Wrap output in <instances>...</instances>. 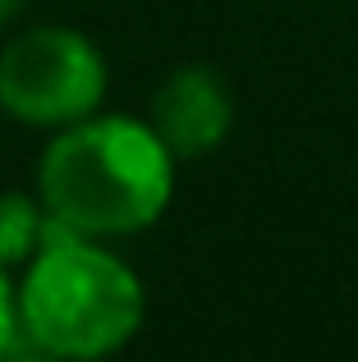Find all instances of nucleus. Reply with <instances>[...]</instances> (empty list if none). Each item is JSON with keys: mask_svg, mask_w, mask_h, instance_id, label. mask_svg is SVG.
Returning a JSON list of instances; mask_svg holds the SVG:
<instances>
[{"mask_svg": "<svg viewBox=\"0 0 358 362\" xmlns=\"http://www.w3.org/2000/svg\"><path fill=\"white\" fill-rule=\"evenodd\" d=\"M234 92L212 64H179L152 97V129L179 160H197L230 138Z\"/></svg>", "mask_w": 358, "mask_h": 362, "instance_id": "obj_4", "label": "nucleus"}, {"mask_svg": "<svg viewBox=\"0 0 358 362\" xmlns=\"http://www.w3.org/2000/svg\"><path fill=\"white\" fill-rule=\"evenodd\" d=\"M0 362H60V358H51V354H42V349H33V344H18L14 349V354H5V358H0Z\"/></svg>", "mask_w": 358, "mask_h": 362, "instance_id": "obj_7", "label": "nucleus"}, {"mask_svg": "<svg viewBox=\"0 0 358 362\" xmlns=\"http://www.w3.org/2000/svg\"><path fill=\"white\" fill-rule=\"evenodd\" d=\"M23 344V321H18V284L0 266V358Z\"/></svg>", "mask_w": 358, "mask_h": 362, "instance_id": "obj_6", "label": "nucleus"}, {"mask_svg": "<svg viewBox=\"0 0 358 362\" xmlns=\"http://www.w3.org/2000/svg\"><path fill=\"white\" fill-rule=\"evenodd\" d=\"M179 156L138 115H88L55 129L37 160V197L51 225L83 239L152 230L175 197Z\"/></svg>", "mask_w": 358, "mask_h": 362, "instance_id": "obj_1", "label": "nucleus"}, {"mask_svg": "<svg viewBox=\"0 0 358 362\" xmlns=\"http://www.w3.org/2000/svg\"><path fill=\"white\" fill-rule=\"evenodd\" d=\"M147 289L138 271L101 239L55 225L18 280L23 344L60 362H101L143 330Z\"/></svg>", "mask_w": 358, "mask_h": 362, "instance_id": "obj_2", "label": "nucleus"}, {"mask_svg": "<svg viewBox=\"0 0 358 362\" xmlns=\"http://www.w3.org/2000/svg\"><path fill=\"white\" fill-rule=\"evenodd\" d=\"M110 64L88 33L37 23L0 46V110L28 129H64L97 115Z\"/></svg>", "mask_w": 358, "mask_h": 362, "instance_id": "obj_3", "label": "nucleus"}, {"mask_svg": "<svg viewBox=\"0 0 358 362\" xmlns=\"http://www.w3.org/2000/svg\"><path fill=\"white\" fill-rule=\"evenodd\" d=\"M23 5H28V0H0V33H5L18 14H23Z\"/></svg>", "mask_w": 358, "mask_h": 362, "instance_id": "obj_8", "label": "nucleus"}, {"mask_svg": "<svg viewBox=\"0 0 358 362\" xmlns=\"http://www.w3.org/2000/svg\"><path fill=\"white\" fill-rule=\"evenodd\" d=\"M46 239V206L33 193H0V266H23Z\"/></svg>", "mask_w": 358, "mask_h": 362, "instance_id": "obj_5", "label": "nucleus"}]
</instances>
